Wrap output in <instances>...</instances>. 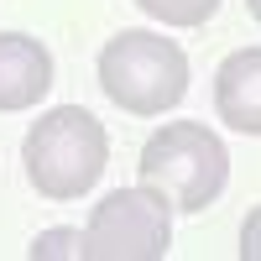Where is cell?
I'll return each instance as SVG.
<instances>
[{"label":"cell","instance_id":"8992f818","mask_svg":"<svg viewBox=\"0 0 261 261\" xmlns=\"http://www.w3.org/2000/svg\"><path fill=\"white\" fill-rule=\"evenodd\" d=\"M214 110L230 130L261 136V47H241L214 73Z\"/></svg>","mask_w":261,"mask_h":261},{"label":"cell","instance_id":"9c48e42d","mask_svg":"<svg viewBox=\"0 0 261 261\" xmlns=\"http://www.w3.org/2000/svg\"><path fill=\"white\" fill-rule=\"evenodd\" d=\"M241 261H261V204L246 214V225H241Z\"/></svg>","mask_w":261,"mask_h":261},{"label":"cell","instance_id":"52a82bcc","mask_svg":"<svg viewBox=\"0 0 261 261\" xmlns=\"http://www.w3.org/2000/svg\"><path fill=\"white\" fill-rule=\"evenodd\" d=\"M151 21H167V27H204V21L220 11V0H136Z\"/></svg>","mask_w":261,"mask_h":261},{"label":"cell","instance_id":"30bf717a","mask_svg":"<svg viewBox=\"0 0 261 261\" xmlns=\"http://www.w3.org/2000/svg\"><path fill=\"white\" fill-rule=\"evenodd\" d=\"M246 6H251V16H256V21H261V0H246Z\"/></svg>","mask_w":261,"mask_h":261},{"label":"cell","instance_id":"3957f363","mask_svg":"<svg viewBox=\"0 0 261 261\" xmlns=\"http://www.w3.org/2000/svg\"><path fill=\"white\" fill-rule=\"evenodd\" d=\"M99 89L125 115H167L188 94V58L172 37L120 32L99 47Z\"/></svg>","mask_w":261,"mask_h":261},{"label":"cell","instance_id":"277c9868","mask_svg":"<svg viewBox=\"0 0 261 261\" xmlns=\"http://www.w3.org/2000/svg\"><path fill=\"white\" fill-rule=\"evenodd\" d=\"M172 246V204L157 188H115L84 225L79 261H162Z\"/></svg>","mask_w":261,"mask_h":261},{"label":"cell","instance_id":"ba28073f","mask_svg":"<svg viewBox=\"0 0 261 261\" xmlns=\"http://www.w3.org/2000/svg\"><path fill=\"white\" fill-rule=\"evenodd\" d=\"M84 251V230H47V235H37V246H32V256L42 261V256H79Z\"/></svg>","mask_w":261,"mask_h":261},{"label":"cell","instance_id":"5b68a950","mask_svg":"<svg viewBox=\"0 0 261 261\" xmlns=\"http://www.w3.org/2000/svg\"><path fill=\"white\" fill-rule=\"evenodd\" d=\"M53 89V53L27 32H0V110H32Z\"/></svg>","mask_w":261,"mask_h":261},{"label":"cell","instance_id":"6da1fadb","mask_svg":"<svg viewBox=\"0 0 261 261\" xmlns=\"http://www.w3.org/2000/svg\"><path fill=\"white\" fill-rule=\"evenodd\" d=\"M21 162H27V183L42 199L68 204L99 183L110 162V136L84 105H58V110H42V120H32Z\"/></svg>","mask_w":261,"mask_h":261},{"label":"cell","instance_id":"7a4b0ae2","mask_svg":"<svg viewBox=\"0 0 261 261\" xmlns=\"http://www.w3.org/2000/svg\"><path fill=\"white\" fill-rule=\"evenodd\" d=\"M136 172H141V183L157 188L172 209L204 214V209L225 193L230 151H225V141L214 136L209 125H199V120H167L162 130H151V136H146Z\"/></svg>","mask_w":261,"mask_h":261}]
</instances>
